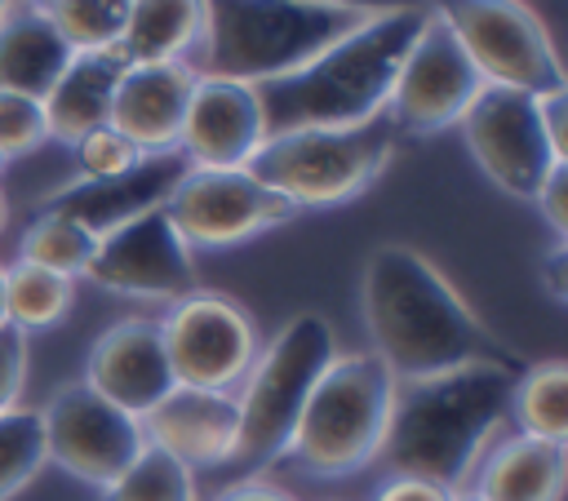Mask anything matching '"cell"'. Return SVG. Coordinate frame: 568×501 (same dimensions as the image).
I'll return each instance as SVG.
<instances>
[{
  "label": "cell",
  "instance_id": "cell-15",
  "mask_svg": "<svg viewBox=\"0 0 568 501\" xmlns=\"http://www.w3.org/2000/svg\"><path fill=\"white\" fill-rule=\"evenodd\" d=\"M84 386L98 390L106 403L124 408L129 417H146L178 381L160 341V324L155 319H120L111 324L84 359Z\"/></svg>",
  "mask_w": 568,
  "mask_h": 501
},
{
  "label": "cell",
  "instance_id": "cell-8",
  "mask_svg": "<svg viewBox=\"0 0 568 501\" xmlns=\"http://www.w3.org/2000/svg\"><path fill=\"white\" fill-rule=\"evenodd\" d=\"M435 13L453 27L484 84L532 98L568 89L555 40L524 0H435Z\"/></svg>",
  "mask_w": 568,
  "mask_h": 501
},
{
  "label": "cell",
  "instance_id": "cell-16",
  "mask_svg": "<svg viewBox=\"0 0 568 501\" xmlns=\"http://www.w3.org/2000/svg\"><path fill=\"white\" fill-rule=\"evenodd\" d=\"M266 142L262 106L253 84L200 75L186 102V120L178 133V151L191 168H244L253 151Z\"/></svg>",
  "mask_w": 568,
  "mask_h": 501
},
{
  "label": "cell",
  "instance_id": "cell-35",
  "mask_svg": "<svg viewBox=\"0 0 568 501\" xmlns=\"http://www.w3.org/2000/svg\"><path fill=\"white\" fill-rule=\"evenodd\" d=\"M457 492H444L426 479H408V474H390L377 492V501H453Z\"/></svg>",
  "mask_w": 568,
  "mask_h": 501
},
{
  "label": "cell",
  "instance_id": "cell-5",
  "mask_svg": "<svg viewBox=\"0 0 568 501\" xmlns=\"http://www.w3.org/2000/svg\"><path fill=\"white\" fill-rule=\"evenodd\" d=\"M390 399L395 377L373 350L333 355V364L306 395V408L288 439V457L320 479H342L373 466L386 439Z\"/></svg>",
  "mask_w": 568,
  "mask_h": 501
},
{
  "label": "cell",
  "instance_id": "cell-27",
  "mask_svg": "<svg viewBox=\"0 0 568 501\" xmlns=\"http://www.w3.org/2000/svg\"><path fill=\"white\" fill-rule=\"evenodd\" d=\"M102 501H195V474L155 443H142L120 479L102 488Z\"/></svg>",
  "mask_w": 568,
  "mask_h": 501
},
{
  "label": "cell",
  "instance_id": "cell-3",
  "mask_svg": "<svg viewBox=\"0 0 568 501\" xmlns=\"http://www.w3.org/2000/svg\"><path fill=\"white\" fill-rule=\"evenodd\" d=\"M426 22V4L373 13L351 35L320 49L288 75L253 84L266 137L293 129H351L386 111L390 84L413 35Z\"/></svg>",
  "mask_w": 568,
  "mask_h": 501
},
{
  "label": "cell",
  "instance_id": "cell-10",
  "mask_svg": "<svg viewBox=\"0 0 568 501\" xmlns=\"http://www.w3.org/2000/svg\"><path fill=\"white\" fill-rule=\"evenodd\" d=\"M160 324V341L178 386L231 390L257 359V328L248 310L222 293H191L169 306Z\"/></svg>",
  "mask_w": 568,
  "mask_h": 501
},
{
  "label": "cell",
  "instance_id": "cell-4",
  "mask_svg": "<svg viewBox=\"0 0 568 501\" xmlns=\"http://www.w3.org/2000/svg\"><path fill=\"white\" fill-rule=\"evenodd\" d=\"M373 13L324 0H204V35L186 58L195 75L262 84L297 71Z\"/></svg>",
  "mask_w": 568,
  "mask_h": 501
},
{
  "label": "cell",
  "instance_id": "cell-12",
  "mask_svg": "<svg viewBox=\"0 0 568 501\" xmlns=\"http://www.w3.org/2000/svg\"><path fill=\"white\" fill-rule=\"evenodd\" d=\"M40 426H44V457L89 488H111L146 443L142 421L106 403L84 381L53 390L49 403L40 408Z\"/></svg>",
  "mask_w": 568,
  "mask_h": 501
},
{
  "label": "cell",
  "instance_id": "cell-24",
  "mask_svg": "<svg viewBox=\"0 0 568 501\" xmlns=\"http://www.w3.org/2000/svg\"><path fill=\"white\" fill-rule=\"evenodd\" d=\"M71 301H75V279L53 275V270L31 266V262L4 266V319L13 328H22L27 337L62 324Z\"/></svg>",
  "mask_w": 568,
  "mask_h": 501
},
{
  "label": "cell",
  "instance_id": "cell-20",
  "mask_svg": "<svg viewBox=\"0 0 568 501\" xmlns=\"http://www.w3.org/2000/svg\"><path fill=\"white\" fill-rule=\"evenodd\" d=\"M470 470L475 501H559L568 483V443L510 434Z\"/></svg>",
  "mask_w": 568,
  "mask_h": 501
},
{
  "label": "cell",
  "instance_id": "cell-7",
  "mask_svg": "<svg viewBox=\"0 0 568 501\" xmlns=\"http://www.w3.org/2000/svg\"><path fill=\"white\" fill-rule=\"evenodd\" d=\"M395 124L382 115L351 129H293L266 137L244 164L262 186L302 208H333L364 195L395 155Z\"/></svg>",
  "mask_w": 568,
  "mask_h": 501
},
{
  "label": "cell",
  "instance_id": "cell-18",
  "mask_svg": "<svg viewBox=\"0 0 568 501\" xmlns=\"http://www.w3.org/2000/svg\"><path fill=\"white\" fill-rule=\"evenodd\" d=\"M235 434H240V403L231 390L173 386L142 417V439L178 457L186 470L226 466L235 452Z\"/></svg>",
  "mask_w": 568,
  "mask_h": 501
},
{
  "label": "cell",
  "instance_id": "cell-23",
  "mask_svg": "<svg viewBox=\"0 0 568 501\" xmlns=\"http://www.w3.org/2000/svg\"><path fill=\"white\" fill-rule=\"evenodd\" d=\"M204 35V0H133L124 22L129 62H186Z\"/></svg>",
  "mask_w": 568,
  "mask_h": 501
},
{
  "label": "cell",
  "instance_id": "cell-34",
  "mask_svg": "<svg viewBox=\"0 0 568 501\" xmlns=\"http://www.w3.org/2000/svg\"><path fill=\"white\" fill-rule=\"evenodd\" d=\"M537 115H541V129H546V142L555 146V155L568 160V89L541 93L537 98Z\"/></svg>",
  "mask_w": 568,
  "mask_h": 501
},
{
  "label": "cell",
  "instance_id": "cell-26",
  "mask_svg": "<svg viewBox=\"0 0 568 501\" xmlns=\"http://www.w3.org/2000/svg\"><path fill=\"white\" fill-rule=\"evenodd\" d=\"M93 248H98V235L62 213H44L22 231V244H18V262H31V266H44L53 275H84L89 262H93Z\"/></svg>",
  "mask_w": 568,
  "mask_h": 501
},
{
  "label": "cell",
  "instance_id": "cell-30",
  "mask_svg": "<svg viewBox=\"0 0 568 501\" xmlns=\"http://www.w3.org/2000/svg\"><path fill=\"white\" fill-rule=\"evenodd\" d=\"M71 155H75V177H80V182H102V177L129 173V168L142 160V151H138L124 133H115L111 124H102V129L75 137V142H71Z\"/></svg>",
  "mask_w": 568,
  "mask_h": 501
},
{
  "label": "cell",
  "instance_id": "cell-25",
  "mask_svg": "<svg viewBox=\"0 0 568 501\" xmlns=\"http://www.w3.org/2000/svg\"><path fill=\"white\" fill-rule=\"evenodd\" d=\"M510 417L519 421V434L568 443V364L541 359L524 368L510 390Z\"/></svg>",
  "mask_w": 568,
  "mask_h": 501
},
{
  "label": "cell",
  "instance_id": "cell-22",
  "mask_svg": "<svg viewBox=\"0 0 568 501\" xmlns=\"http://www.w3.org/2000/svg\"><path fill=\"white\" fill-rule=\"evenodd\" d=\"M71 53L75 49L62 40L44 4H9V13L0 18V89L44 102Z\"/></svg>",
  "mask_w": 568,
  "mask_h": 501
},
{
  "label": "cell",
  "instance_id": "cell-31",
  "mask_svg": "<svg viewBox=\"0 0 568 501\" xmlns=\"http://www.w3.org/2000/svg\"><path fill=\"white\" fill-rule=\"evenodd\" d=\"M49 142V120H44V102L27 98V93H9L0 89V164L13 155H27L36 146Z\"/></svg>",
  "mask_w": 568,
  "mask_h": 501
},
{
  "label": "cell",
  "instance_id": "cell-41",
  "mask_svg": "<svg viewBox=\"0 0 568 501\" xmlns=\"http://www.w3.org/2000/svg\"><path fill=\"white\" fill-rule=\"evenodd\" d=\"M453 501H475V497H470V492H457V497H453Z\"/></svg>",
  "mask_w": 568,
  "mask_h": 501
},
{
  "label": "cell",
  "instance_id": "cell-2",
  "mask_svg": "<svg viewBox=\"0 0 568 501\" xmlns=\"http://www.w3.org/2000/svg\"><path fill=\"white\" fill-rule=\"evenodd\" d=\"M519 372L524 368L506 364H462L422 381H399L377 457L390 466V474L457 492L493 430L510 417V390Z\"/></svg>",
  "mask_w": 568,
  "mask_h": 501
},
{
  "label": "cell",
  "instance_id": "cell-38",
  "mask_svg": "<svg viewBox=\"0 0 568 501\" xmlns=\"http://www.w3.org/2000/svg\"><path fill=\"white\" fill-rule=\"evenodd\" d=\"M0 324H4V266H0Z\"/></svg>",
  "mask_w": 568,
  "mask_h": 501
},
{
  "label": "cell",
  "instance_id": "cell-28",
  "mask_svg": "<svg viewBox=\"0 0 568 501\" xmlns=\"http://www.w3.org/2000/svg\"><path fill=\"white\" fill-rule=\"evenodd\" d=\"M133 0H44V13L62 31V40L80 49H115L124 40Z\"/></svg>",
  "mask_w": 568,
  "mask_h": 501
},
{
  "label": "cell",
  "instance_id": "cell-21",
  "mask_svg": "<svg viewBox=\"0 0 568 501\" xmlns=\"http://www.w3.org/2000/svg\"><path fill=\"white\" fill-rule=\"evenodd\" d=\"M124 67H129V58H124L120 44L115 49H80V53H71L67 71L44 93L49 137L71 146L75 137L102 129L106 115H111V98H115V84H120Z\"/></svg>",
  "mask_w": 568,
  "mask_h": 501
},
{
  "label": "cell",
  "instance_id": "cell-6",
  "mask_svg": "<svg viewBox=\"0 0 568 501\" xmlns=\"http://www.w3.org/2000/svg\"><path fill=\"white\" fill-rule=\"evenodd\" d=\"M333 355H337L333 328L315 310L293 315L271 337V346L257 350L253 368L244 372V390L235 395L240 434H235V452L226 466L253 474L288 452V439L297 430L306 395L320 381V372L333 364Z\"/></svg>",
  "mask_w": 568,
  "mask_h": 501
},
{
  "label": "cell",
  "instance_id": "cell-11",
  "mask_svg": "<svg viewBox=\"0 0 568 501\" xmlns=\"http://www.w3.org/2000/svg\"><path fill=\"white\" fill-rule=\"evenodd\" d=\"M479 89L484 80L466 58L462 40L435 9H426V22L413 35L399 75L390 84L386 120L395 124V133H439L466 115Z\"/></svg>",
  "mask_w": 568,
  "mask_h": 501
},
{
  "label": "cell",
  "instance_id": "cell-14",
  "mask_svg": "<svg viewBox=\"0 0 568 501\" xmlns=\"http://www.w3.org/2000/svg\"><path fill=\"white\" fill-rule=\"evenodd\" d=\"M98 288L142 301H182L200 288L191 244L178 235L164 208H151L106 235H98L93 262L84 270Z\"/></svg>",
  "mask_w": 568,
  "mask_h": 501
},
{
  "label": "cell",
  "instance_id": "cell-17",
  "mask_svg": "<svg viewBox=\"0 0 568 501\" xmlns=\"http://www.w3.org/2000/svg\"><path fill=\"white\" fill-rule=\"evenodd\" d=\"M186 155L182 151H155V155H142L129 173H115V177H102V182H67L58 186L40 208L44 213H62L80 226H89L93 235H106L151 208H164V200L173 195V186L182 182L186 173Z\"/></svg>",
  "mask_w": 568,
  "mask_h": 501
},
{
  "label": "cell",
  "instance_id": "cell-39",
  "mask_svg": "<svg viewBox=\"0 0 568 501\" xmlns=\"http://www.w3.org/2000/svg\"><path fill=\"white\" fill-rule=\"evenodd\" d=\"M4 217H9V204H4V191H0V231H4Z\"/></svg>",
  "mask_w": 568,
  "mask_h": 501
},
{
  "label": "cell",
  "instance_id": "cell-40",
  "mask_svg": "<svg viewBox=\"0 0 568 501\" xmlns=\"http://www.w3.org/2000/svg\"><path fill=\"white\" fill-rule=\"evenodd\" d=\"M9 4H13V0H0V18H4V13H9Z\"/></svg>",
  "mask_w": 568,
  "mask_h": 501
},
{
  "label": "cell",
  "instance_id": "cell-33",
  "mask_svg": "<svg viewBox=\"0 0 568 501\" xmlns=\"http://www.w3.org/2000/svg\"><path fill=\"white\" fill-rule=\"evenodd\" d=\"M532 204L546 213L555 239H568V164H555L550 168V177L541 182V191H537Z\"/></svg>",
  "mask_w": 568,
  "mask_h": 501
},
{
  "label": "cell",
  "instance_id": "cell-29",
  "mask_svg": "<svg viewBox=\"0 0 568 501\" xmlns=\"http://www.w3.org/2000/svg\"><path fill=\"white\" fill-rule=\"evenodd\" d=\"M44 426L36 408L0 412V501H13L44 466Z\"/></svg>",
  "mask_w": 568,
  "mask_h": 501
},
{
  "label": "cell",
  "instance_id": "cell-37",
  "mask_svg": "<svg viewBox=\"0 0 568 501\" xmlns=\"http://www.w3.org/2000/svg\"><path fill=\"white\" fill-rule=\"evenodd\" d=\"M564 266H568V239H555V244H550V253H546L541 275H546V288H550V297H555L559 306L568 301V279H564Z\"/></svg>",
  "mask_w": 568,
  "mask_h": 501
},
{
  "label": "cell",
  "instance_id": "cell-32",
  "mask_svg": "<svg viewBox=\"0 0 568 501\" xmlns=\"http://www.w3.org/2000/svg\"><path fill=\"white\" fill-rule=\"evenodd\" d=\"M22 381H27V333L4 319L0 324V412L18 408Z\"/></svg>",
  "mask_w": 568,
  "mask_h": 501
},
{
  "label": "cell",
  "instance_id": "cell-19",
  "mask_svg": "<svg viewBox=\"0 0 568 501\" xmlns=\"http://www.w3.org/2000/svg\"><path fill=\"white\" fill-rule=\"evenodd\" d=\"M195 80L200 75L191 62H129L115 84L106 124L124 133L142 155L178 151V133H182Z\"/></svg>",
  "mask_w": 568,
  "mask_h": 501
},
{
  "label": "cell",
  "instance_id": "cell-9",
  "mask_svg": "<svg viewBox=\"0 0 568 501\" xmlns=\"http://www.w3.org/2000/svg\"><path fill=\"white\" fill-rule=\"evenodd\" d=\"M457 124H462V137H466L475 164L484 168V177L515 200H537L550 168L568 164L546 142L532 93L484 84Z\"/></svg>",
  "mask_w": 568,
  "mask_h": 501
},
{
  "label": "cell",
  "instance_id": "cell-36",
  "mask_svg": "<svg viewBox=\"0 0 568 501\" xmlns=\"http://www.w3.org/2000/svg\"><path fill=\"white\" fill-rule=\"evenodd\" d=\"M217 501H297V497H288L284 488L262 483V479H240V483H226L217 492Z\"/></svg>",
  "mask_w": 568,
  "mask_h": 501
},
{
  "label": "cell",
  "instance_id": "cell-1",
  "mask_svg": "<svg viewBox=\"0 0 568 501\" xmlns=\"http://www.w3.org/2000/svg\"><path fill=\"white\" fill-rule=\"evenodd\" d=\"M359 310L373 355L395 386L462 364L524 368L519 355L462 301L444 270L408 244H377L368 253L359 275Z\"/></svg>",
  "mask_w": 568,
  "mask_h": 501
},
{
  "label": "cell",
  "instance_id": "cell-13",
  "mask_svg": "<svg viewBox=\"0 0 568 501\" xmlns=\"http://www.w3.org/2000/svg\"><path fill=\"white\" fill-rule=\"evenodd\" d=\"M164 213L191 248H231L297 217V208L248 168H186Z\"/></svg>",
  "mask_w": 568,
  "mask_h": 501
}]
</instances>
